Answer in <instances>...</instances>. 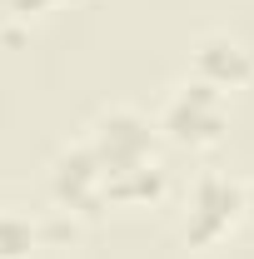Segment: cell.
Instances as JSON below:
<instances>
[{
	"mask_svg": "<svg viewBox=\"0 0 254 259\" xmlns=\"http://www.w3.org/2000/svg\"><path fill=\"white\" fill-rule=\"evenodd\" d=\"M90 145L105 180V204H155L170 175H164V155H159V130L155 115H145L140 105H105L90 130L80 135Z\"/></svg>",
	"mask_w": 254,
	"mask_h": 259,
	"instance_id": "obj_1",
	"label": "cell"
},
{
	"mask_svg": "<svg viewBox=\"0 0 254 259\" xmlns=\"http://www.w3.org/2000/svg\"><path fill=\"white\" fill-rule=\"evenodd\" d=\"M155 130L159 140H170L180 150H215L229 135V95L185 75L164 90V100L155 110Z\"/></svg>",
	"mask_w": 254,
	"mask_h": 259,
	"instance_id": "obj_2",
	"label": "cell"
},
{
	"mask_svg": "<svg viewBox=\"0 0 254 259\" xmlns=\"http://www.w3.org/2000/svg\"><path fill=\"white\" fill-rule=\"evenodd\" d=\"M244 225V180L224 175V169H204L194 175L190 194H185V214H180V239L194 254L220 249L234 229Z\"/></svg>",
	"mask_w": 254,
	"mask_h": 259,
	"instance_id": "obj_3",
	"label": "cell"
},
{
	"mask_svg": "<svg viewBox=\"0 0 254 259\" xmlns=\"http://www.w3.org/2000/svg\"><path fill=\"white\" fill-rule=\"evenodd\" d=\"M45 194L50 204L60 209L65 220H100L110 204H105V180H100V164L90 155L85 140H70L55 150V160L45 169Z\"/></svg>",
	"mask_w": 254,
	"mask_h": 259,
	"instance_id": "obj_4",
	"label": "cell"
},
{
	"mask_svg": "<svg viewBox=\"0 0 254 259\" xmlns=\"http://www.w3.org/2000/svg\"><path fill=\"white\" fill-rule=\"evenodd\" d=\"M190 75L224 90V95H234L254 80V50L229 30H204L190 50Z\"/></svg>",
	"mask_w": 254,
	"mask_h": 259,
	"instance_id": "obj_5",
	"label": "cell"
},
{
	"mask_svg": "<svg viewBox=\"0 0 254 259\" xmlns=\"http://www.w3.org/2000/svg\"><path fill=\"white\" fill-rule=\"evenodd\" d=\"M50 225L30 220L25 209H0V259H35Z\"/></svg>",
	"mask_w": 254,
	"mask_h": 259,
	"instance_id": "obj_6",
	"label": "cell"
},
{
	"mask_svg": "<svg viewBox=\"0 0 254 259\" xmlns=\"http://www.w3.org/2000/svg\"><path fill=\"white\" fill-rule=\"evenodd\" d=\"M70 0H5V10L15 15V20H40V15H50V10H60Z\"/></svg>",
	"mask_w": 254,
	"mask_h": 259,
	"instance_id": "obj_7",
	"label": "cell"
},
{
	"mask_svg": "<svg viewBox=\"0 0 254 259\" xmlns=\"http://www.w3.org/2000/svg\"><path fill=\"white\" fill-rule=\"evenodd\" d=\"M244 225L254 229V180H244Z\"/></svg>",
	"mask_w": 254,
	"mask_h": 259,
	"instance_id": "obj_8",
	"label": "cell"
}]
</instances>
